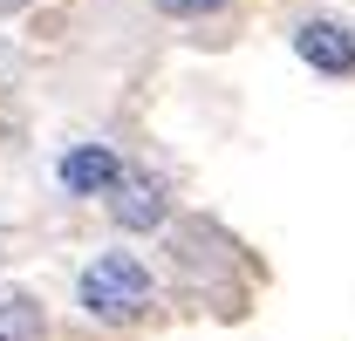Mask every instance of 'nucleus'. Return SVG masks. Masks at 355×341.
Returning a JSON list of instances; mask_svg holds the SVG:
<instances>
[{"mask_svg": "<svg viewBox=\"0 0 355 341\" xmlns=\"http://www.w3.org/2000/svg\"><path fill=\"white\" fill-rule=\"evenodd\" d=\"M294 55L308 62L314 76H355V28L335 14H308L294 28Z\"/></svg>", "mask_w": 355, "mask_h": 341, "instance_id": "obj_2", "label": "nucleus"}, {"mask_svg": "<svg viewBox=\"0 0 355 341\" xmlns=\"http://www.w3.org/2000/svg\"><path fill=\"white\" fill-rule=\"evenodd\" d=\"M116 177H123V157L110 143H76L62 157V191H76V198H110Z\"/></svg>", "mask_w": 355, "mask_h": 341, "instance_id": "obj_4", "label": "nucleus"}, {"mask_svg": "<svg viewBox=\"0 0 355 341\" xmlns=\"http://www.w3.org/2000/svg\"><path fill=\"white\" fill-rule=\"evenodd\" d=\"M225 0H157V14H171V21H205V14H219Z\"/></svg>", "mask_w": 355, "mask_h": 341, "instance_id": "obj_6", "label": "nucleus"}, {"mask_svg": "<svg viewBox=\"0 0 355 341\" xmlns=\"http://www.w3.org/2000/svg\"><path fill=\"white\" fill-rule=\"evenodd\" d=\"M76 300H83L89 321H103V328H130V321L150 314L157 287H150V266H144L137 253H96L83 266V280H76Z\"/></svg>", "mask_w": 355, "mask_h": 341, "instance_id": "obj_1", "label": "nucleus"}, {"mask_svg": "<svg viewBox=\"0 0 355 341\" xmlns=\"http://www.w3.org/2000/svg\"><path fill=\"white\" fill-rule=\"evenodd\" d=\"M48 335V314L28 287H0V341H42Z\"/></svg>", "mask_w": 355, "mask_h": 341, "instance_id": "obj_5", "label": "nucleus"}, {"mask_svg": "<svg viewBox=\"0 0 355 341\" xmlns=\"http://www.w3.org/2000/svg\"><path fill=\"white\" fill-rule=\"evenodd\" d=\"M110 218H116L123 232H157V225L171 218V198H164V184H157V177L123 170V177L110 184Z\"/></svg>", "mask_w": 355, "mask_h": 341, "instance_id": "obj_3", "label": "nucleus"}]
</instances>
